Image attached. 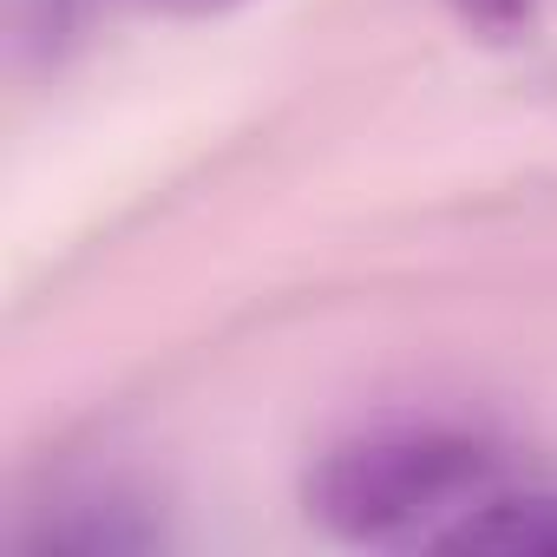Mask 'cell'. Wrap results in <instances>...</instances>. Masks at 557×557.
I'll use <instances>...</instances> for the list:
<instances>
[{
  "label": "cell",
  "instance_id": "cell-2",
  "mask_svg": "<svg viewBox=\"0 0 557 557\" xmlns=\"http://www.w3.org/2000/svg\"><path fill=\"white\" fill-rule=\"evenodd\" d=\"M440 550H479V557H557V492H511L498 485L485 505H472Z\"/></svg>",
  "mask_w": 557,
  "mask_h": 557
},
{
  "label": "cell",
  "instance_id": "cell-4",
  "mask_svg": "<svg viewBox=\"0 0 557 557\" xmlns=\"http://www.w3.org/2000/svg\"><path fill=\"white\" fill-rule=\"evenodd\" d=\"M446 8L485 40H518L531 27V14H537V0H446Z\"/></svg>",
  "mask_w": 557,
  "mask_h": 557
},
{
  "label": "cell",
  "instance_id": "cell-3",
  "mask_svg": "<svg viewBox=\"0 0 557 557\" xmlns=\"http://www.w3.org/2000/svg\"><path fill=\"white\" fill-rule=\"evenodd\" d=\"M27 544L34 550H151L158 524L119 492H92V498H73L60 518H47V531H27Z\"/></svg>",
  "mask_w": 557,
  "mask_h": 557
},
{
  "label": "cell",
  "instance_id": "cell-5",
  "mask_svg": "<svg viewBox=\"0 0 557 557\" xmlns=\"http://www.w3.org/2000/svg\"><path fill=\"white\" fill-rule=\"evenodd\" d=\"M164 14H223V8H243V0H151Z\"/></svg>",
  "mask_w": 557,
  "mask_h": 557
},
{
  "label": "cell",
  "instance_id": "cell-1",
  "mask_svg": "<svg viewBox=\"0 0 557 557\" xmlns=\"http://www.w3.org/2000/svg\"><path fill=\"white\" fill-rule=\"evenodd\" d=\"M505 485L492 440L466 426H381L309 472V518L348 544H433Z\"/></svg>",
  "mask_w": 557,
  "mask_h": 557
}]
</instances>
